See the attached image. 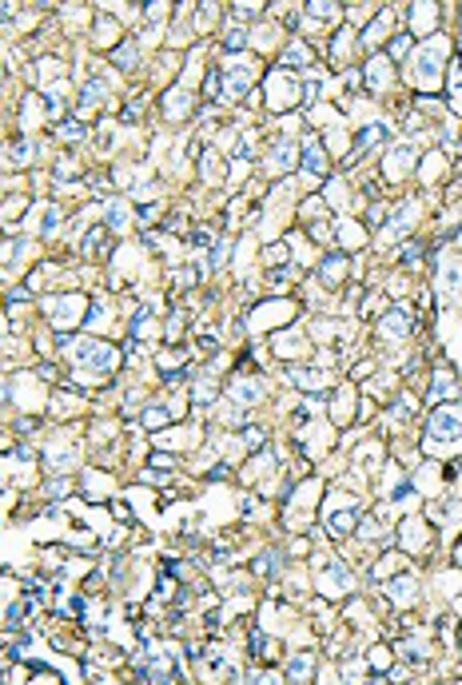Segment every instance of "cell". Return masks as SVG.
<instances>
[{
    "instance_id": "cell-1",
    "label": "cell",
    "mask_w": 462,
    "mask_h": 685,
    "mask_svg": "<svg viewBox=\"0 0 462 685\" xmlns=\"http://www.w3.org/2000/svg\"><path fill=\"white\" fill-rule=\"evenodd\" d=\"M68 350V359L76 371H96V375H112L116 366H120V350L108 347L104 339H72V343H64Z\"/></svg>"
},
{
    "instance_id": "cell-2",
    "label": "cell",
    "mask_w": 462,
    "mask_h": 685,
    "mask_svg": "<svg viewBox=\"0 0 462 685\" xmlns=\"http://www.w3.org/2000/svg\"><path fill=\"white\" fill-rule=\"evenodd\" d=\"M315 586H319L323 598H343V594H350V586H355V573H350L339 558H327V562L315 566Z\"/></svg>"
},
{
    "instance_id": "cell-3",
    "label": "cell",
    "mask_w": 462,
    "mask_h": 685,
    "mask_svg": "<svg viewBox=\"0 0 462 685\" xmlns=\"http://www.w3.org/2000/svg\"><path fill=\"white\" fill-rule=\"evenodd\" d=\"M44 315H48V323H52L56 331H72V327H80V323L88 319V311H84V295H60V299H48Z\"/></svg>"
},
{
    "instance_id": "cell-4",
    "label": "cell",
    "mask_w": 462,
    "mask_h": 685,
    "mask_svg": "<svg viewBox=\"0 0 462 685\" xmlns=\"http://www.w3.org/2000/svg\"><path fill=\"white\" fill-rule=\"evenodd\" d=\"M459 438H462V411L443 407V411L430 414V422H427V450H434L438 443H459Z\"/></svg>"
},
{
    "instance_id": "cell-5",
    "label": "cell",
    "mask_w": 462,
    "mask_h": 685,
    "mask_svg": "<svg viewBox=\"0 0 462 685\" xmlns=\"http://www.w3.org/2000/svg\"><path fill=\"white\" fill-rule=\"evenodd\" d=\"M446 44L443 40H430L427 48H418V60H414V76H418V88H434L438 84V68H443Z\"/></svg>"
},
{
    "instance_id": "cell-6",
    "label": "cell",
    "mask_w": 462,
    "mask_h": 685,
    "mask_svg": "<svg viewBox=\"0 0 462 685\" xmlns=\"http://www.w3.org/2000/svg\"><path fill=\"white\" fill-rule=\"evenodd\" d=\"M411 327H414L411 307H391V311L379 319V339L382 343H402V339L411 335Z\"/></svg>"
},
{
    "instance_id": "cell-7",
    "label": "cell",
    "mask_w": 462,
    "mask_h": 685,
    "mask_svg": "<svg viewBox=\"0 0 462 685\" xmlns=\"http://www.w3.org/2000/svg\"><path fill=\"white\" fill-rule=\"evenodd\" d=\"M363 80H366L371 92H387V88L395 84V68H391L387 56H371V60L363 64Z\"/></svg>"
},
{
    "instance_id": "cell-8",
    "label": "cell",
    "mask_w": 462,
    "mask_h": 685,
    "mask_svg": "<svg viewBox=\"0 0 462 685\" xmlns=\"http://www.w3.org/2000/svg\"><path fill=\"white\" fill-rule=\"evenodd\" d=\"M227 395H231V402H239V407H255V402H263V379L236 375L231 386H227Z\"/></svg>"
},
{
    "instance_id": "cell-9",
    "label": "cell",
    "mask_w": 462,
    "mask_h": 685,
    "mask_svg": "<svg viewBox=\"0 0 462 685\" xmlns=\"http://www.w3.org/2000/svg\"><path fill=\"white\" fill-rule=\"evenodd\" d=\"M347 267H350V255L347 251H331L323 263H319V283L335 291V287L347 279Z\"/></svg>"
},
{
    "instance_id": "cell-10",
    "label": "cell",
    "mask_w": 462,
    "mask_h": 685,
    "mask_svg": "<svg viewBox=\"0 0 462 685\" xmlns=\"http://www.w3.org/2000/svg\"><path fill=\"white\" fill-rule=\"evenodd\" d=\"M414 598H418V582H414V573H402V578H391V582H387V602L395 605V610L414 605Z\"/></svg>"
},
{
    "instance_id": "cell-11",
    "label": "cell",
    "mask_w": 462,
    "mask_h": 685,
    "mask_svg": "<svg viewBox=\"0 0 462 685\" xmlns=\"http://www.w3.org/2000/svg\"><path fill=\"white\" fill-rule=\"evenodd\" d=\"M220 76H223V88H220L223 100H239V96L251 88V68H243V64L227 68V72H220Z\"/></svg>"
},
{
    "instance_id": "cell-12",
    "label": "cell",
    "mask_w": 462,
    "mask_h": 685,
    "mask_svg": "<svg viewBox=\"0 0 462 685\" xmlns=\"http://www.w3.org/2000/svg\"><path fill=\"white\" fill-rule=\"evenodd\" d=\"M287 379L295 382V386H303V391H327V386H331V375H327L323 366H299V371H291Z\"/></svg>"
},
{
    "instance_id": "cell-13",
    "label": "cell",
    "mask_w": 462,
    "mask_h": 685,
    "mask_svg": "<svg viewBox=\"0 0 462 685\" xmlns=\"http://www.w3.org/2000/svg\"><path fill=\"white\" fill-rule=\"evenodd\" d=\"M382 140H387V124H371V127H363V132H359V140H355V152L347 156V168H350V163H359V159H363L366 152L375 148V143H382Z\"/></svg>"
},
{
    "instance_id": "cell-14",
    "label": "cell",
    "mask_w": 462,
    "mask_h": 685,
    "mask_svg": "<svg viewBox=\"0 0 462 685\" xmlns=\"http://www.w3.org/2000/svg\"><path fill=\"white\" fill-rule=\"evenodd\" d=\"M80 251L88 255V259H108L112 255V231L108 227H92L88 235H84V247Z\"/></svg>"
},
{
    "instance_id": "cell-15",
    "label": "cell",
    "mask_w": 462,
    "mask_h": 685,
    "mask_svg": "<svg viewBox=\"0 0 462 685\" xmlns=\"http://www.w3.org/2000/svg\"><path fill=\"white\" fill-rule=\"evenodd\" d=\"M295 159H299V148L291 140H279L267 156V172H287V168H295Z\"/></svg>"
},
{
    "instance_id": "cell-16",
    "label": "cell",
    "mask_w": 462,
    "mask_h": 685,
    "mask_svg": "<svg viewBox=\"0 0 462 685\" xmlns=\"http://www.w3.org/2000/svg\"><path fill=\"white\" fill-rule=\"evenodd\" d=\"M311 677H315V657H311V653H295V657L287 661V682L307 685Z\"/></svg>"
},
{
    "instance_id": "cell-17",
    "label": "cell",
    "mask_w": 462,
    "mask_h": 685,
    "mask_svg": "<svg viewBox=\"0 0 462 685\" xmlns=\"http://www.w3.org/2000/svg\"><path fill=\"white\" fill-rule=\"evenodd\" d=\"M443 398H459V379H454L450 371H438V375H434V386L427 391L430 407H434V402H443Z\"/></svg>"
},
{
    "instance_id": "cell-18",
    "label": "cell",
    "mask_w": 462,
    "mask_h": 685,
    "mask_svg": "<svg viewBox=\"0 0 462 685\" xmlns=\"http://www.w3.org/2000/svg\"><path fill=\"white\" fill-rule=\"evenodd\" d=\"M303 168L311 175H323L331 163H327V152H323V143L319 140H303Z\"/></svg>"
},
{
    "instance_id": "cell-19",
    "label": "cell",
    "mask_w": 462,
    "mask_h": 685,
    "mask_svg": "<svg viewBox=\"0 0 462 685\" xmlns=\"http://www.w3.org/2000/svg\"><path fill=\"white\" fill-rule=\"evenodd\" d=\"M188 108H191L188 88H172V92L163 96V112H168V120H188Z\"/></svg>"
},
{
    "instance_id": "cell-20",
    "label": "cell",
    "mask_w": 462,
    "mask_h": 685,
    "mask_svg": "<svg viewBox=\"0 0 462 685\" xmlns=\"http://www.w3.org/2000/svg\"><path fill=\"white\" fill-rule=\"evenodd\" d=\"M359 518H363L359 510H335L331 518H327V526H331L335 538H347L350 530H359Z\"/></svg>"
},
{
    "instance_id": "cell-21",
    "label": "cell",
    "mask_w": 462,
    "mask_h": 685,
    "mask_svg": "<svg viewBox=\"0 0 462 685\" xmlns=\"http://www.w3.org/2000/svg\"><path fill=\"white\" fill-rule=\"evenodd\" d=\"M104 100H108V84H104V80H84L80 104H84V108H96V104H104Z\"/></svg>"
},
{
    "instance_id": "cell-22",
    "label": "cell",
    "mask_w": 462,
    "mask_h": 685,
    "mask_svg": "<svg viewBox=\"0 0 462 685\" xmlns=\"http://www.w3.org/2000/svg\"><path fill=\"white\" fill-rule=\"evenodd\" d=\"M427 530L430 526L423 522V518H407V522H402V542L418 550V546H427Z\"/></svg>"
},
{
    "instance_id": "cell-23",
    "label": "cell",
    "mask_w": 462,
    "mask_h": 685,
    "mask_svg": "<svg viewBox=\"0 0 462 685\" xmlns=\"http://www.w3.org/2000/svg\"><path fill=\"white\" fill-rule=\"evenodd\" d=\"M44 459H48V470H72L76 454H72V446H48Z\"/></svg>"
},
{
    "instance_id": "cell-24",
    "label": "cell",
    "mask_w": 462,
    "mask_h": 685,
    "mask_svg": "<svg viewBox=\"0 0 462 685\" xmlns=\"http://www.w3.org/2000/svg\"><path fill=\"white\" fill-rule=\"evenodd\" d=\"M339 677H343V685H363V677H366L363 657H347V661L339 666Z\"/></svg>"
},
{
    "instance_id": "cell-25",
    "label": "cell",
    "mask_w": 462,
    "mask_h": 685,
    "mask_svg": "<svg viewBox=\"0 0 462 685\" xmlns=\"http://www.w3.org/2000/svg\"><path fill=\"white\" fill-rule=\"evenodd\" d=\"M350 44H355V36H350V28H343L339 36H335V44H331V64L339 68V64H347L350 56Z\"/></svg>"
},
{
    "instance_id": "cell-26",
    "label": "cell",
    "mask_w": 462,
    "mask_h": 685,
    "mask_svg": "<svg viewBox=\"0 0 462 685\" xmlns=\"http://www.w3.org/2000/svg\"><path fill=\"white\" fill-rule=\"evenodd\" d=\"M279 64H283V68H303V64H311V48L295 40V44H287V52H283V60Z\"/></svg>"
},
{
    "instance_id": "cell-27",
    "label": "cell",
    "mask_w": 462,
    "mask_h": 685,
    "mask_svg": "<svg viewBox=\"0 0 462 685\" xmlns=\"http://www.w3.org/2000/svg\"><path fill=\"white\" fill-rule=\"evenodd\" d=\"M127 220H132V211H127L124 199H116V204L108 207V231H124Z\"/></svg>"
},
{
    "instance_id": "cell-28",
    "label": "cell",
    "mask_w": 462,
    "mask_h": 685,
    "mask_svg": "<svg viewBox=\"0 0 462 685\" xmlns=\"http://www.w3.org/2000/svg\"><path fill=\"white\" fill-rule=\"evenodd\" d=\"M402 562H407L402 554H382V558H379V566H375L371 573H375V578H395V573L402 570Z\"/></svg>"
},
{
    "instance_id": "cell-29",
    "label": "cell",
    "mask_w": 462,
    "mask_h": 685,
    "mask_svg": "<svg viewBox=\"0 0 462 685\" xmlns=\"http://www.w3.org/2000/svg\"><path fill=\"white\" fill-rule=\"evenodd\" d=\"M220 395V386L211 379H204V382H195V391H191V398H195V407H211V398Z\"/></svg>"
},
{
    "instance_id": "cell-30",
    "label": "cell",
    "mask_w": 462,
    "mask_h": 685,
    "mask_svg": "<svg viewBox=\"0 0 462 685\" xmlns=\"http://www.w3.org/2000/svg\"><path fill=\"white\" fill-rule=\"evenodd\" d=\"M391 20H395L391 12H379V16H375V24H371V28L363 32V44H375V40H379L382 32L391 28Z\"/></svg>"
},
{
    "instance_id": "cell-31",
    "label": "cell",
    "mask_w": 462,
    "mask_h": 685,
    "mask_svg": "<svg viewBox=\"0 0 462 685\" xmlns=\"http://www.w3.org/2000/svg\"><path fill=\"white\" fill-rule=\"evenodd\" d=\"M411 159H414V148H398L395 156L387 159V172H391V179H395V175H402V168H407Z\"/></svg>"
},
{
    "instance_id": "cell-32",
    "label": "cell",
    "mask_w": 462,
    "mask_h": 685,
    "mask_svg": "<svg viewBox=\"0 0 462 685\" xmlns=\"http://www.w3.org/2000/svg\"><path fill=\"white\" fill-rule=\"evenodd\" d=\"M112 64H116V68H132V64H140V52H136L132 44H120L116 52H112Z\"/></svg>"
},
{
    "instance_id": "cell-33",
    "label": "cell",
    "mask_w": 462,
    "mask_h": 685,
    "mask_svg": "<svg viewBox=\"0 0 462 685\" xmlns=\"http://www.w3.org/2000/svg\"><path fill=\"white\" fill-rule=\"evenodd\" d=\"M231 259V239H215V251H211V271H223Z\"/></svg>"
},
{
    "instance_id": "cell-34",
    "label": "cell",
    "mask_w": 462,
    "mask_h": 685,
    "mask_svg": "<svg viewBox=\"0 0 462 685\" xmlns=\"http://www.w3.org/2000/svg\"><path fill=\"white\" fill-rule=\"evenodd\" d=\"M275 562H279V554H275V550H263V554L255 558V573H263V578H271V573L279 570Z\"/></svg>"
},
{
    "instance_id": "cell-35",
    "label": "cell",
    "mask_w": 462,
    "mask_h": 685,
    "mask_svg": "<svg viewBox=\"0 0 462 685\" xmlns=\"http://www.w3.org/2000/svg\"><path fill=\"white\" fill-rule=\"evenodd\" d=\"M391 661H395V653L387 650V646H375V650H371V669L387 673V669H391Z\"/></svg>"
},
{
    "instance_id": "cell-36",
    "label": "cell",
    "mask_w": 462,
    "mask_h": 685,
    "mask_svg": "<svg viewBox=\"0 0 462 685\" xmlns=\"http://www.w3.org/2000/svg\"><path fill=\"white\" fill-rule=\"evenodd\" d=\"M172 422V411H163V407H148L143 411V427H168Z\"/></svg>"
},
{
    "instance_id": "cell-37",
    "label": "cell",
    "mask_w": 462,
    "mask_h": 685,
    "mask_svg": "<svg viewBox=\"0 0 462 685\" xmlns=\"http://www.w3.org/2000/svg\"><path fill=\"white\" fill-rule=\"evenodd\" d=\"M243 44H247V32L239 28V24H236V28H227V32H223V48H227V52H239Z\"/></svg>"
},
{
    "instance_id": "cell-38",
    "label": "cell",
    "mask_w": 462,
    "mask_h": 685,
    "mask_svg": "<svg viewBox=\"0 0 462 685\" xmlns=\"http://www.w3.org/2000/svg\"><path fill=\"white\" fill-rule=\"evenodd\" d=\"M407 48H411V36H395V40L387 44V60H402Z\"/></svg>"
},
{
    "instance_id": "cell-39",
    "label": "cell",
    "mask_w": 462,
    "mask_h": 685,
    "mask_svg": "<svg viewBox=\"0 0 462 685\" xmlns=\"http://www.w3.org/2000/svg\"><path fill=\"white\" fill-rule=\"evenodd\" d=\"M84 132H88V127L80 124V120H64L60 124V140H84Z\"/></svg>"
},
{
    "instance_id": "cell-40",
    "label": "cell",
    "mask_w": 462,
    "mask_h": 685,
    "mask_svg": "<svg viewBox=\"0 0 462 685\" xmlns=\"http://www.w3.org/2000/svg\"><path fill=\"white\" fill-rule=\"evenodd\" d=\"M76 407H80V395H68V391L56 395V414H68V411H76Z\"/></svg>"
},
{
    "instance_id": "cell-41",
    "label": "cell",
    "mask_w": 462,
    "mask_h": 685,
    "mask_svg": "<svg viewBox=\"0 0 462 685\" xmlns=\"http://www.w3.org/2000/svg\"><path fill=\"white\" fill-rule=\"evenodd\" d=\"M211 350H220V339L207 331V335H199V339H195V355H211Z\"/></svg>"
},
{
    "instance_id": "cell-42",
    "label": "cell",
    "mask_w": 462,
    "mask_h": 685,
    "mask_svg": "<svg viewBox=\"0 0 462 685\" xmlns=\"http://www.w3.org/2000/svg\"><path fill=\"white\" fill-rule=\"evenodd\" d=\"M243 443H247V446H263V443H267V430L247 427V430H243Z\"/></svg>"
},
{
    "instance_id": "cell-43",
    "label": "cell",
    "mask_w": 462,
    "mask_h": 685,
    "mask_svg": "<svg viewBox=\"0 0 462 685\" xmlns=\"http://www.w3.org/2000/svg\"><path fill=\"white\" fill-rule=\"evenodd\" d=\"M307 12L311 16H327V24H335L331 16H339V8H335V4H307Z\"/></svg>"
},
{
    "instance_id": "cell-44",
    "label": "cell",
    "mask_w": 462,
    "mask_h": 685,
    "mask_svg": "<svg viewBox=\"0 0 462 685\" xmlns=\"http://www.w3.org/2000/svg\"><path fill=\"white\" fill-rule=\"evenodd\" d=\"M56 223H60V207H48V215H44V227H40V235H52V231H56Z\"/></svg>"
},
{
    "instance_id": "cell-45",
    "label": "cell",
    "mask_w": 462,
    "mask_h": 685,
    "mask_svg": "<svg viewBox=\"0 0 462 685\" xmlns=\"http://www.w3.org/2000/svg\"><path fill=\"white\" fill-rule=\"evenodd\" d=\"M315 215H323V199H307L303 204V220H315Z\"/></svg>"
},
{
    "instance_id": "cell-46",
    "label": "cell",
    "mask_w": 462,
    "mask_h": 685,
    "mask_svg": "<svg viewBox=\"0 0 462 685\" xmlns=\"http://www.w3.org/2000/svg\"><path fill=\"white\" fill-rule=\"evenodd\" d=\"M191 247H195V251H199V247H211V231H207V227H199V231L191 235Z\"/></svg>"
},
{
    "instance_id": "cell-47",
    "label": "cell",
    "mask_w": 462,
    "mask_h": 685,
    "mask_svg": "<svg viewBox=\"0 0 462 685\" xmlns=\"http://www.w3.org/2000/svg\"><path fill=\"white\" fill-rule=\"evenodd\" d=\"M454 88H462V60L450 64V92H454Z\"/></svg>"
},
{
    "instance_id": "cell-48",
    "label": "cell",
    "mask_w": 462,
    "mask_h": 685,
    "mask_svg": "<svg viewBox=\"0 0 462 685\" xmlns=\"http://www.w3.org/2000/svg\"><path fill=\"white\" fill-rule=\"evenodd\" d=\"M136 220H140V223H156V220H159V207H156V204H152V207H140V215H136Z\"/></svg>"
},
{
    "instance_id": "cell-49",
    "label": "cell",
    "mask_w": 462,
    "mask_h": 685,
    "mask_svg": "<svg viewBox=\"0 0 462 685\" xmlns=\"http://www.w3.org/2000/svg\"><path fill=\"white\" fill-rule=\"evenodd\" d=\"M152 466H163V470H172L175 459H172V454H152Z\"/></svg>"
},
{
    "instance_id": "cell-50",
    "label": "cell",
    "mask_w": 462,
    "mask_h": 685,
    "mask_svg": "<svg viewBox=\"0 0 462 685\" xmlns=\"http://www.w3.org/2000/svg\"><path fill=\"white\" fill-rule=\"evenodd\" d=\"M279 259H287V247H271V251H267V263H279Z\"/></svg>"
},
{
    "instance_id": "cell-51",
    "label": "cell",
    "mask_w": 462,
    "mask_h": 685,
    "mask_svg": "<svg viewBox=\"0 0 462 685\" xmlns=\"http://www.w3.org/2000/svg\"><path fill=\"white\" fill-rule=\"evenodd\" d=\"M350 375H355V379H366V375H371V363H355V371H350Z\"/></svg>"
},
{
    "instance_id": "cell-52",
    "label": "cell",
    "mask_w": 462,
    "mask_h": 685,
    "mask_svg": "<svg viewBox=\"0 0 462 685\" xmlns=\"http://www.w3.org/2000/svg\"><path fill=\"white\" fill-rule=\"evenodd\" d=\"M291 554H307V538H295V542H291Z\"/></svg>"
},
{
    "instance_id": "cell-53",
    "label": "cell",
    "mask_w": 462,
    "mask_h": 685,
    "mask_svg": "<svg viewBox=\"0 0 462 685\" xmlns=\"http://www.w3.org/2000/svg\"><path fill=\"white\" fill-rule=\"evenodd\" d=\"M8 398H12L8 395V382H0V414H4V402H8Z\"/></svg>"
},
{
    "instance_id": "cell-54",
    "label": "cell",
    "mask_w": 462,
    "mask_h": 685,
    "mask_svg": "<svg viewBox=\"0 0 462 685\" xmlns=\"http://www.w3.org/2000/svg\"><path fill=\"white\" fill-rule=\"evenodd\" d=\"M12 12H16L12 4H0V24H4V16H12Z\"/></svg>"
},
{
    "instance_id": "cell-55",
    "label": "cell",
    "mask_w": 462,
    "mask_h": 685,
    "mask_svg": "<svg viewBox=\"0 0 462 685\" xmlns=\"http://www.w3.org/2000/svg\"><path fill=\"white\" fill-rule=\"evenodd\" d=\"M454 558H459V566H462V542H459V550H454Z\"/></svg>"
},
{
    "instance_id": "cell-56",
    "label": "cell",
    "mask_w": 462,
    "mask_h": 685,
    "mask_svg": "<svg viewBox=\"0 0 462 685\" xmlns=\"http://www.w3.org/2000/svg\"><path fill=\"white\" fill-rule=\"evenodd\" d=\"M375 685H382V682H375Z\"/></svg>"
}]
</instances>
